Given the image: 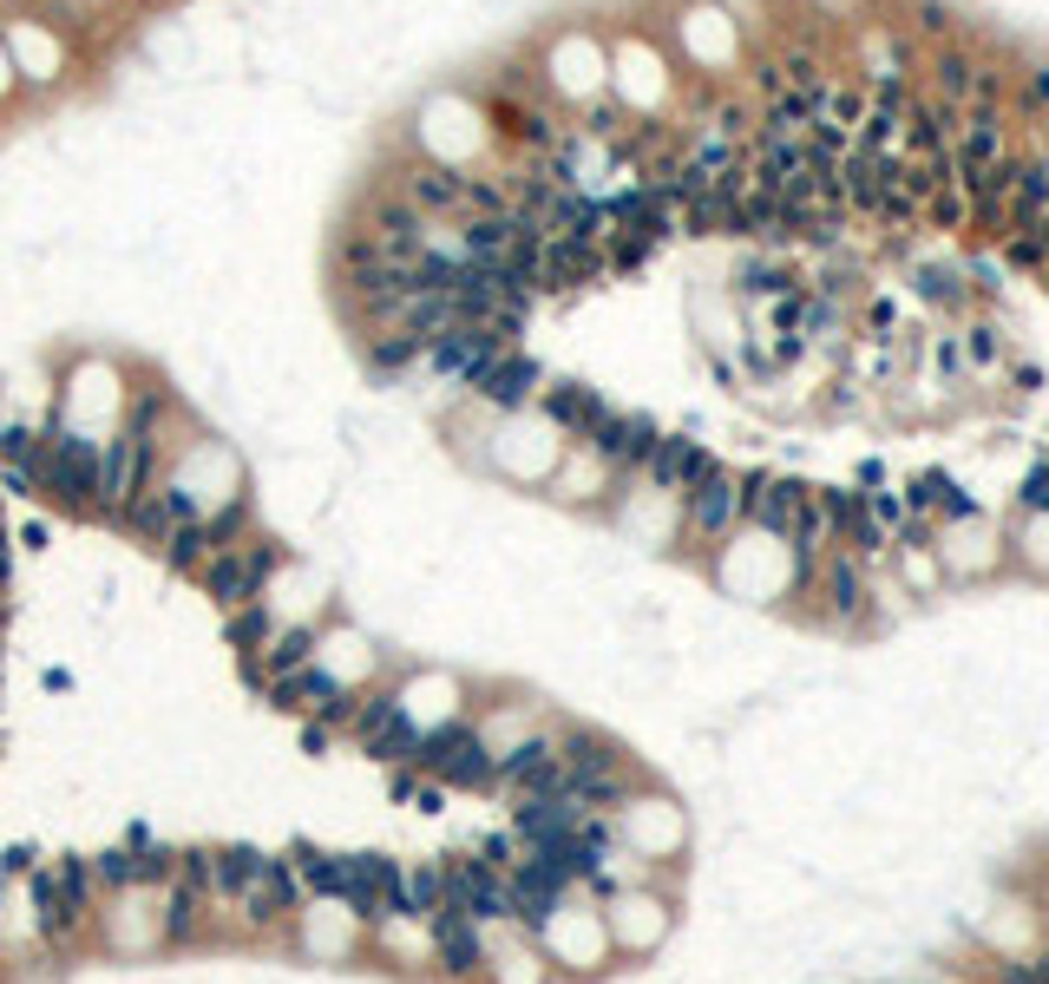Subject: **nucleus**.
Returning a JSON list of instances; mask_svg holds the SVG:
<instances>
[{
    "instance_id": "f257e3e1",
    "label": "nucleus",
    "mask_w": 1049,
    "mask_h": 984,
    "mask_svg": "<svg viewBox=\"0 0 1049 984\" xmlns=\"http://www.w3.org/2000/svg\"><path fill=\"white\" fill-rule=\"evenodd\" d=\"M532 938H538V952H545L552 978H597V972L611 965L604 906H597L591 893H564L558 906H552V918H545Z\"/></svg>"
},
{
    "instance_id": "f03ea898",
    "label": "nucleus",
    "mask_w": 1049,
    "mask_h": 984,
    "mask_svg": "<svg viewBox=\"0 0 1049 984\" xmlns=\"http://www.w3.org/2000/svg\"><path fill=\"white\" fill-rule=\"evenodd\" d=\"M92 945L105 958H151L164 952V886H119L92 906Z\"/></svg>"
},
{
    "instance_id": "7ed1b4c3",
    "label": "nucleus",
    "mask_w": 1049,
    "mask_h": 984,
    "mask_svg": "<svg viewBox=\"0 0 1049 984\" xmlns=\"http://www.w3.org/2000/svg\"><path fill=\"white\" fill-rule=\"evenodd\" d=\"M676 505H683V532H676V545H689V559H715V552L742 532V473L715 460V473L696 480Z\"/></svg>"
},
{
    "instance_id": "20e7f679",
    "label": "nucleus",
    "mask_w": 1049,
    "mask_h": 984,
    "mask_svg": "<svg viewBox=\"0 0 1049 984\" xmlns=\"http://www.w3.org/2000/svg\"><path fill=\"white\" fill-rule=\"evenodd\" d=\"M282 539L276 532H250V539H236V545H223L216 559L204 564V584L210 591V604L216 611H243V604H263V584L282 571Z\"/></svg>"
},
{
    "instance_id": "39448f33",
    "label": "nucleus",
    "mask_w": 1049,
    "mask_h": 984,
    "mask_svg": "<svg viewBox=\"0 0 1049 984\" xmlns=\"http://www.w3.org/2000/svg\"><path fill=\"white\" fill-rule=\"evenodd\" d=\"M361 945H367V925L335 893L302 900V913H295L289 938H282V952H295V965H354Z\"/></svg>"
},
{
    "instance_id": "423d86ee",
    "label": "nucleus",
    "mask_w": 1049,
    "mask_h": 984,
    "mask_svg": "<svg viewBox=\"0 0 1049 984\" xmlns=\"http://www.w3.org/2000/svg\"><path fill=\"white\" fill-rule=\"evenodd\" d=\"M414 769L426 774V781H440L446 794H486L492 787V749L480 742L473 715H460V722H446V729H433V735L420 742Z\"/></svg>"
},
{
    "instance_id": "0eeeda50",
    "label": "nucleus",
    "mask_w": 1049,
    "mask_h": 984,
    "mask_svg": "<svg viewBox=\"0 0 1049 984\" xmlns=\"http://www.w3.org/2000/svg\"><path fill=\"white\" fill-rule=\"evenodd\" d=\"M800 598H814V617L827 631H866L873 624V564L853 559L846 545H834Z\"/></svg>"
},
{
    "instance_id": "6e6552de",
    "label": "nucleus",
    "mask_w": 1049,
    "mask_h": 984,
    "mask_svg": "<svg viewBox=\"0 0 1049 984\" xmlns=\"http://www.w3.org/2000/svg\"><path fill=\"white\" fill-rule=\"evenodd\" d=\"M611 834L624 853H636L643 866H663V860H676L683 853V807L676 801H663V794H649V787H636L629 801L611 807Z\"/></svg>"
},
{
    "instance_id": "1a4fd4ad",
    "label": "nucleus",
    "mask_w": 1049,
    "mask_h": 984,
    "mask_svg": "<svg viewBox=\"0 0 1049 984\" xmlns=\"http://www.w3.org/2000/svg\"><path fill=\"white\" fill-rule=\"evenodd\" d=\"M394 683V709H401V722L414 729L420 742L433 735V729H446V722H460V715H473V683L466 676H446V670H401V676H387Z\"/></svg>"
},
{
    "instance_id": "9d476101",
    "label": "nucleus",
    "mask_w": 1049,
    "mask_h": 984,
    "mask_svg": "<svg viewBox=\"0 0 1049 984\" xmlns=\"http://www.w3.org/2000/svg\"><path fill=\"white\" fill-rule=\"evenodd\" d=\"M597 906H604V932H611V952H629V958H643V952H656V945H663V932H669V900H663V886H656V880L617 886V893H604Z\"/></svg>"
},
{
    "instance_id": "9b49d317",
    "label": "nucleus",
    "mask_w": 1049,
    "mask_h": 984,
    "mask_svg": "<svg viewBox=\"0 0 1049 984\" xmlns=\"http://www.w3.org/2000/svg\"><path fill=\"white\" fill-rule=\"evenodd\" d=\"M381 184L407 204V211L433 217V223H460V198H466V171H453V164H440V158H401V164H387L381 171Z\"/></svg>"
},
{
    "instance_id": "f8f14e48",
    "label": "nucleus",
    "mask_w": 1049,
    "mask_h": 984,
    "mask_svg": "<svg viewBox=\"0 0 1049 984\" xmlns=\"http://www.w3.org/2000/svg\"><path fill=\"white\" fill-rule=\"evenodd\" d=\"M446 906L480 925H505L512 918V880L505 866H492L486 853H446Z\"/></svg>"
},
{
    "instance_id": "ddd939ff",
    "label": "nucleus",
    "mask_w": 1049,
    "mask_h": 984,
    "mask_svg": "<svg viewBox=\"0 0 1049 984\" xmlns=\"http://www.w3.org/2000/svg\"><path fill=\"white\" fill-rule=\"evenodd\" d=\"M617 486H624V473H611L584 440H571L558 453V466H552V480H545V499H558L564 512H611Z\"/></svg>"
},
{
    "instance_id": "4468645a",
    "label": "nucleus",
    "mask_w": 1049,
    "mask_h": 984,
    "mask_svg": "<svg viewBox=\"0 0 1049 984\" xmlns=\"http://www.w3.org/2000/svg\"><path fill=\"white\" fill-rule=\"evenodd\" d=\"M342 906H349L361 925H374V918H387L401 906V860L394 853H342V893H335Z\"/></svg>"
},
{
    "instance_id": "2eb2a0df",
    "label": "nucleus",
    "mask_w": 1049,
    "mask_h": 984,
    "mask_svg": "<svg viewBox=\"0 0 1049 984\" xmlns=\"http://www.w3.org/2000/svg\"><path fill=\"white\" fill-rule=\"evenodd\" d=\"M807 492L814 486L794 480V473H768V466L742 473V525H755L768 539H787L800 525V512H807Z\"/></svg>"
},
{
    "instance_id": "dca6fc26",
    "label": "nucleus",
    "mask_w": 1049,
    "mask_h": 984,
    "mask_svg": "<svg viewBox=\"0 0 1049 984\" xmlns=\"http://www.w3.org/2000/svg\"><path fill=\"white\" fill-rule=\"evenodd\" d=\"M426 925H433V978L440 984H480L486 978V925H480V918L440 906Z\"/></svg>"
},
{
    "instance_id": "f3484780",
    "label": "nucleus",
    "mask_w": 1049,
    "mask_h": 984,
    "mask_svg": "<svg viewBox=\"0 0 1049 984\" xmlns=\"http://www.w3.org/2000/svg\"><path fill=\"white\" fill-rule=\"evenodd\" d=\"M361 952H374L387 972H401V978H433V925L420 913H394L387 918H374L367 925V945Z\"/></svg>"
},
{
    "instance_id": "a211bd4d",
    "label": "nucleus",
    "mask_w": 1049,
    "mask_h": 984,
    "mask_svg": "<svg viewBox=\"0 0 1049 984\" xmlns=\"http://www.w3.org/2000/svg\"><path fill=\"white\" fill-rule=\"evenodd\" d=\"M315 670H329L342 690H374V683H387V656H374V643H367V631H354V624H322V636H315Z\"/></svg>"
},
{
    "instance_id": "6ab92c4d",
    "label": "nucleus",
    "mask_w": 1049,
    "mask_h": 984,
    "mask_svg": "<svg viewBox=\"0 0 1049 984\" xmlns=\"http://www.w3.org/2000/svg\"><path fill=\"white\" fill-rule=\"evenodd\" d=\"M591 814L597 807H584L571 787H545V794L512 801V834H518V846H552V841H571Z\"/></svg>"
},
{
    "instance_id": "aec40b11",
    "label": "nucleus",
    "mask_w": 1049,
    "mask_h": 984,
    "mask_svg": "<svg viewBox=\"0 0 1049 984\" xmlns=\"http://www.w3.org/2000/svg\"><path fill=\"white\" fill-rule=\"evenodd\" d=\"M545 381H552V374H545V361H538V354L505 349L486 374L473 381V401L492 408V414H525V408L538 401V388H545Z\"/></svg>"
},
{
    "instance_id": "412c9836",
    "label": "nucleus",
    "mask_w": 1049,
    "mask_h": 984,
    "mask_svg": "<svg viewBox=\"0 0 1049 984\" xmlns=\"http://www.w3.org/2000/svg\"><path fill=\"white\" fill-rule=\"evenodd\" d=\"M656 440H663V426L649 421V414H636V408H611L604 426H597L584 446H591L611 473H624V480H629V473H643V460L656 453Z\"/></svg>"
},
{
    "instance_id": "4be33fe9",
    "label": "nucleus",
    "mask_w": 1049,
    "mask_h": 984,
    "mask_svg": "<svg viewBox=\"0 0 1049 984\" xmlns=\"http://www.w3.org/2000/svg\"><path fill=\"white\" fill-rule=\"evenodd\" d=\"M480 984H552V965L525 925H486V978Z\"/></svg>"
},
{
    "instance_id": "5701e85b",
    "label": "nucleus",
    "mask_w": 1049,
    "mask_h": 984,
    "mask_svg": "<svg viewBox=\"0 0 1049 984\" xmlns=\"http://www.w3.org/2000/svg\"><path fill=\"white\" fill-rule=\"evenodd\" d=\"M532 408L558 426L564 440H591V433L604 426V414H611V401H604L591 381H571V374H564V381H545Z\"/></svg>"
},
{
    "instance_id": "b1692460",
    "label": "nucleus",
    "mask_w": 1049,
    "mask_h": 984,
    "mask_svg": "<svg viewBox=\"0 0 1049 984\" xmlns=\"http://www.w3.org/2000/svg\"><path fill=\"white\" fill-rule=\"evenodd\" d=\"M708 473H715V453H708L702 440H689V433H663L656 453L643 460V480L656 492H676V499L696 486V480H708Z\"/></svg>"
},
{
    "instance_id": "393cba45",
    "label": "nucleus",
    "mask_w": 1049,
    "mask_h": 984,
    "mask_svg": "<svg viewBox=\"0 0 1049 984\" xmlns=\"http://www.w3.org/2000/svg\"><path fill=\"white\" fill-rule=\"evenodd\" d=\"M978 53L965 47V40H938L931 47V60H925V79H931V99L938 106H951V112H965L971 99H978Z\"/></svg>"
},
{
    "instance_id": "a878e982",
    "label": "nucleus",
    "mask_w": 1049,
    "mask_h": 984,
    "mask_svg": "<svg viewBox=\"0 0 1049 984\" xmlns=\"http://www.w3.org/2000/svg\"><path fill=\"white\" fill-rule=\"evenodd\" d=\"M787 289H807V282L794 277L774 250L742 257V263H735V295H742V302H774V295H787Z\"/></svg>"
},
{
    "instance_id": "bb28decb",
    "label": "nucleus",
    "mask_w": 1049,
    "mask_h": 984,
    "mask_svg": "<svg viewBox=\"0 0 1049 984\" xmlns=\"http://www.w3.org/2000/svg\"><path fill=\"white\" fill-rule=\"evenodd\" d=\"M282 860L295 866V880H302V900H315V893H342V853H335V846L295 841Z\"/></svg>"
},
{
    "instance_id": "cd10ccee",
    "label": "nucleus",
    "mask_w": 1049,
    "mask_h": 984,
    "mask_svg": "<svg viewBox=\"0 0 1049 984\" xmlns=\"http://www.w3.org/2000/svg\"><path fill=\"white\" fill-rule=\"evenodd\" d=\"M446 906V860H401V913L433 918Z\"/></svg>"
},
{
    "instance_id": "c85d7f7f",
    "label": "nucleus",
    "mask_w": 1049,
    "mask_h": 984,
    "mask_svg": "<svg viewBox=\"0 0 1049 984\" xmlns=\"http://www.w3.org/2000/svg\"><path fill=\"white\" fill-rule=\"evenodd\" d=\"M911 282H918V295H925L931 309H951V315L971 309V282H965V270H951V263H918Z\"/></svg>"
},
{
    "instance_id": "c756f323",
    "label": "nucleus",
    "mask_w": 1049,
    "mask_h": 984,
    "mask_svg": "<svg viewBox=\"0 0 1049 984\" xmlns=\"http://www.w3.org/2000/svg\"><path fill=\"white\" fill-rule=\"evenodd\" d=\"M276 631V617L263 611V604H243V611H223V643L236 650V656H250V650H263Z\"/></svg>"
},
{
    "instance_id": "7c9ffc66",
    "label": "nucleus",
    "mask_w": 1049,
    "mask_h": 984,
    "mask_svg": "<svg viewBox=\"0 0 1049 984\" xmlns=\"http://www.w3.org/2000/svg\"><path fill=\"white\" fill-rule=\"evenodd\" d=\"M918 223H931V230H971V191L951 178L945 191H931V198H925Z\"/></svg>"
},
{
    "instance_id": "2f4dec72",
    "label": "nucleus",
    "mask_w": 1049,
    "mask_h": 984,
    "mask_svg": "<svg viewBox=\"0 0 1049 984\" xmlns=\"http://www.w3.org/2000/svg\"><path fill=\"white\" fill-rule=\"evenodd\" d=\"M1017 112H1023V119H1049V60L1023 67V92H1017Z\"/></svg>"
},
{
    "instance_id": "473e14b6",
    "label": "nucleus",
    "mask_w": 1049,
    "mask_h": 984,
    "mask_svg": "<svg viewBox=\"0 0 1049 984\" xmlns=\"http://www.w3.org/2000/svg\"><path fill=\"white\" fill-rule=\"evenodd\" d=\"M958 349H965V361H971V368H997V361H1003V342H997V329H990V322H971Z\"/></svg>"
},
{
    "instance_id": "72a5a7b5",
    "label": "nucleus",
    "mask_w": 1049,
    "mask_h": 984,
    "mask_svg": "<svg viewBox=\"0 0 1049 984\" xmlns=\"http://www.w3.org/2000/svg\"><path fill=\"white\" fill-rule=\"evenodd\" d=\"M1003 263H1010V270H1037V277H1043V237L1010 230V237H1003Z\"/></svg>"
},
{
    "instance_id": "f704fd0d",
    "label": "nucleus",
    "mask_w": 1049,
    "mask_h": 984,
    "mask_svg": "<svg viewBox=\"0 0 1049 984\" xmlns=\"http://www.w3.org/2000/svg\"><path fill=\"white\" fill-rule=\"evenodd\" d=\"M1017 512H1049V453L1017 480Z\"/></svg>"
},
{
    "instance_id": "c9c22d12",
    "label": "nucleus",
    "mask_w": 1049,
    "mask_h": 984,
    "mask_svg": "<svg viewBox=\"0 0 1049 984\" xmlns=\"http://www.w3.org/2000/svg\"><path fill=\"white\" fill-rule=\"evenodd\" d=\"M918 27H925V33H945V40H951V13H945L938 0H918Z\"/></svg>"
},
{
    "instance_id": "e433bc0d",
    "label": "nucleus",
    "mask_w": 1049,
    "mask_h": 984,
    "mask_svg": "<svg viewBox=\"0 0 1049 984\" xmlns=\"http://www.w3.org/2000/svg\"><path fill=\"white\" fill-rule=\"evenodd\" d=\"M335 735H342V729H329V722H302V749H309V755H329Z\"/></svg>"
},
{
    "instance_id": "4c0bfd02",
    "label": "nucleus",
    "mask_w": 1049,
    "mask_h": 984,
    "mask_svg": "<svg viewBox=\"0 0 1049 984\" xmlns=\"http://www.w3.org/2000/svg\"><path fill=\"white\" fill-rule=\"evenodd\" d=\"M1010 381H1017V394H1037V388H1043V368L1023 361V368H1010Z\"/></svg>"
}]
</instances>
